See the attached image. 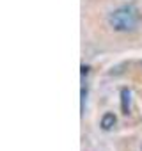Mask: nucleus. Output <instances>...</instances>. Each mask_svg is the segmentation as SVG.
<instances>
[{
  "instance_id": "nucleus-1",
  "label": "nucleus",
  "mask_w": 142,
  "mask_h": 151,
  "mask_svg": "<svg viewBox=\"0 0 142 151\" xmlns=\"http://www.w3.org/2000/svg\"><path fill=\"white\" fill-rule=\"evenodd\" d=\"M138 11L135 9V6H121L115 11H112L108 14V23L114 30L119 32H130L138 25Z\"/></svg>"
},
{
  "instance_id": "nucleus-2",
  "label": "nucleus",
  "mask_w": 142,
  "mask_h": 151,
  "mask_svg": "<svg viewBox=\"0 0 142 151\" xmlns=\"http://www.w3.org/2000/svg\"><path fill=\"white\" fill-rule=\"evenodd\" d=\"M130 98H131V93L128 89H123L121 91V109H123L124 114L130 112Z\"/></svg>"
},
{
  "instance_id": "nucleus-3",
  "label": "nucleus",
  "mask_w": 142,
  "mask_h": 151,
  "mask_svg": "<svg viewBox=\"0 0 142 151\" xmlns=\"http://www.w3.org/2000/svg\"><path fill=\"white\" fill-rule=\"evenodd\" d=\"M114 124H115V116H114L112 112H107V114L103 116V119H101V126H103V130H110Z\"/></svg>"
}]
</instances>
